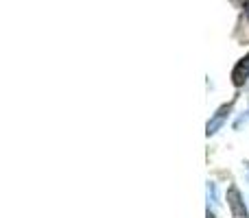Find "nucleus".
Listing matches in <instances>:
<instances>
[{
	"label": "nucleus",
	"mask_w": 249,
	"mask_h": 218,
	"mask_svg": "<svg viewBox=\"0 0 249 218\" xmlns=\"http://www.w3.org/2000/svg\"><path fill=\"white\" fill-rule=\"evenodd\" d=\"M232 107H234V101H232V103H228V105H223V107L216 111L214 118H212L210 122H208V127H206V133H208V135H214V133L219 131L221 127H223L225 118H228V114L232 111Z\"/></svg>",
	"instance_id": "obj_2"
},
{
	"label": "nucleus",
	"mask_w": 249,
	"mask_h": 218,
	"mask_svg": "<svg viewBox=\"0 0 249 218\" xmlns=\"http://www.w3.org/2000/svg\"><path fill=\"white\" fill-rule=\"evenodd\" d=\"M208 218H214V214H212V212H210V210H208Z\"/></svg>",
	"instance_id": "obj_5"
},
{
	"label": "nucleus",
	"mask_w": 249,
	"mask_h": 218,
	"mask_svg": "<svg viewBox=\"0 0 249 218\" xmlns=\"http://www.w3.org/2000/svg\"><path fill=\"white\" fill-rule=\"evenodd\" d=\"M228 203H230V210H232V218H249V212L243 203L241 194H238L236 188H230L228 192Z\"/></svg>",
	"instance_id": "obj_1"
},
{
	"label": "nucleus",
	"mask_w": 249,
	"mask_h": 218,
	"mask_svg": "<svg viewBox=\"0 0 249 218\" xmlns=\"http://www.w3.org/2000/svg\"><path fill=\"white\" fill-rule=\"evenodd\" d=\"M247 77H249V52H247L245 57H243L241 61H238L236 68L232 70V83H234L236 87H241V85H245Z\"/></svg>",
	"instance_id": "obj_3"
},
{
	"label": "nucleus",
	"mask_w": 249,
	"mask_h": 218,
	"mask_svg": "<svg viewBox=\"0 0 249 218\" xmlns=\"http://www.w3.org/2000/svg\"><path fill=\"white\" fill-rule=\"evenodd\" d=\"M208 199H212V201H216V190H214V184L208 185Z\"/></svg>",
	"instance_id": "obj_4"
}]
</instances>
